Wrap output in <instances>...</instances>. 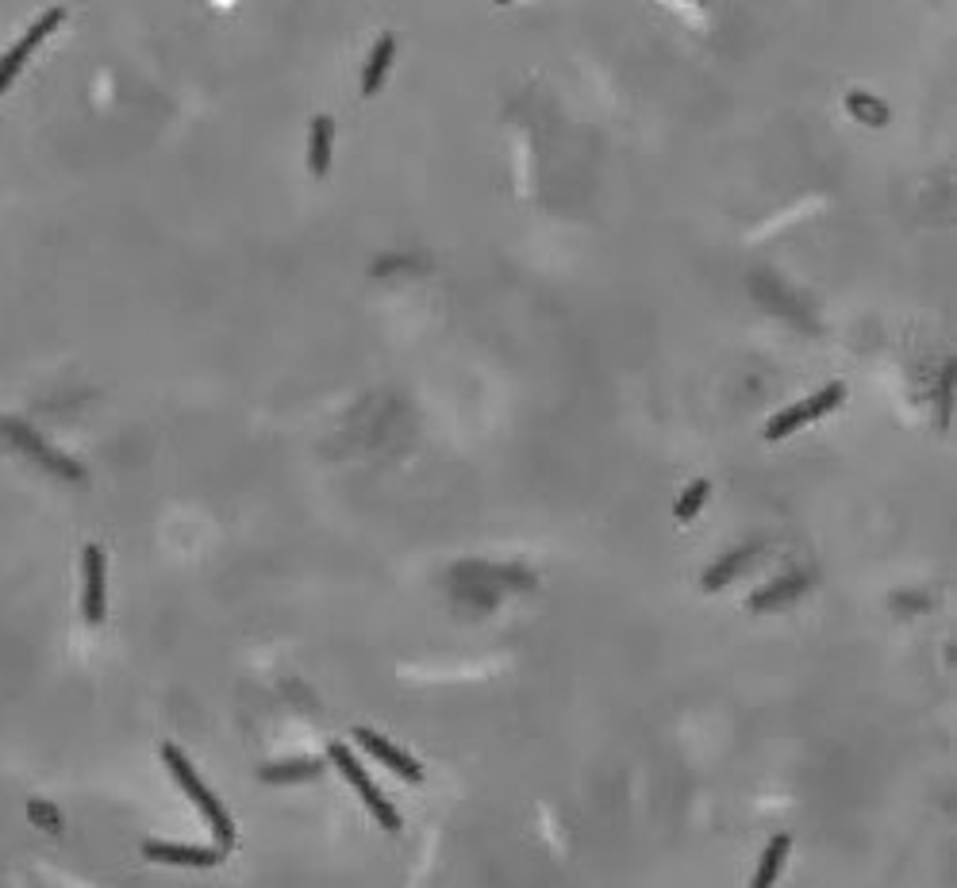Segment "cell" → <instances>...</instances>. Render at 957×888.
<instances>
[{"label":"cell","mask_w":957,"mask_h":888,"mask_svg":"<svg viewBox=\"0 0 957 888\" xmlns=\"http://www.w3.org/2000/svg\"><path fill=\"white\" fill-rule=\"evenodd\" d=\"M331 762L339 765V773H343L346 781H350V785L358 789V796L366 800L369 812H373L377 819H381V823H385V831H400V815H396V808L389 804V800H385V796H381V789H377V785L369 781L366 769L354 762V754L346 750L343 742H335V746H331Z\"/></svg>","instance_id":"2"},{"label":"cell","mask_w":957,"mask_h":888,"mask_svg":"<svg viewBox=\"0 0 957 888\" xmlns=\"http://www.w3.org/2000/svg\"><path fill=\"white\" fill-rule=\"evenodd\" d=\"M331 139H335V120L316 116L312 120V143H308V162H312L316 177H327V170H331Z\"/></svg>","instance_id":"10"},{"label":"cell","mask_w":957,"mask_h":888,"mask_svg":"<svg viewBox=\"0 0 957 888\" xmlns=\"http://www.w3.org/2000/svg\"><path fill=\"white\" fill-rule=\"evenodd\" d=\"M323 773V762L316 758H304V762H281V765H266L262 769V781L270 785H285V781H312Z\"/></svg>","instance_id":"11"},{"label":"cell","mask_w":957,"mask_h":888,"mask_svg":"<svg viewBox=\"0 0 957 888\" xmlns=\"http://www.w3.org/2000/svg\"><path fill=\"white\" fill-rule=\"evenodd\" d=\"M846 396V389L842 385H827L823 393H815L811 400H804V404H796V408H788V412H781V416H773L769 420V427H765V439H785V435H792L796 427H804V423L819 420V416H827L831 408H838V400Z\"/></svg>","instance_id":"3"},{"label":"cell","mask_w":957,"mask_h":888,"mask_svg":"<svg viewBox=\"0 0 957 888\" xmlns=\"http://www.w3.org/2000/svg\"><path fill=\"white\" fill-rule=\"evenodd\" d=\"M500 4H508V0H500Z\"/></svg>","instance_id":"17"},{"label":"cell","mask_w":957,"mask_h":888,"mask_svg":"<svg viewBox=\"0 0 957 888\" xmlns=\"http://www.w3.org/2000/svg\"><path fill=\"white\" fill-rule=\"evenodd\" d=\"M162 758H166L170 773L177 777V785L193 796V804H197L200 812L208 815V823H212V831H216V839H220V850H227V846L235 842V823H231V815L223 812V804L216 800V796H212V792H208V785L200 781L197 769L189 765V758H185L177 746H170V742H166V746H162Z\"/></svg>","instance_id":"1"},{"label":"cell","mask_w":957,"mask_h":888,"mask_svg":"<svg viewBox=\"0 0 957 888\" xmlns=\"http://www.w3.org/2000/svg\"><path fill=\"white\" fill-rule=\"evenodd\" d=\"M85 619H104V550L93 543L85 546Z\"/></svg>","instance_id":"8"},{"label":"cell","mask_w":957,"mask_h":888,"mask_svg":"<svg viewBox=\"0 0 957 888\" xmlns=\"http://www.w3.org/2000/svg\"><path fill=\"white\" fill-rule=\"evenodd\" d=\"M143 854H147L150 862L197 865V869L220 865V858H223V850H208V846H177V842H147Z\"/></svg>","instance_id":"7"},{"label":"cell","mask_w":957,"mask_h":888,"mask_svg":"<svg viewBox=\"0 0 957 888\" xmlns=\"http://www.w3.org/2000/svg\"><path fill=\"white\" fill-rule=\"evenodd\" d=\"M788 846H792V839H788V835H777V839L765 846V854H761V869H758V877H754V885L769 888L773 881H777V873H781V865H785V858H788Z\"/></svg>","instance_id":"12"},{"label":"cell","mask_w":957,"mask_h":888,"mask_svg":"<svg viewBox=\"0 0 957 888\" xmlns=\"http://www.w3.org/2000/svg\"><path fill=\"white\" fill-rule=\"evenodd\" d=\"M354 739L362 742V746H366L369 754H373V758H377L381 765L396 769V773H400L404 781H416V785L423 781V769H419V762H412V758H408L404 750H396L393 742L381 739L377 731H369V727H358V731H354Z\"/></svg>","instance_id":"6"},{"label":"cell","mask_w":957,"mask_h":888,"mask_svg":"<svg viewBox=\"0 0 957 888\" xmlns=\"http://www.w3.org/2000/svg\"><path fill=\"white\" fill-rule=\"evenodd\" d=\"M393 54H396V39L385 31L381 39H377V47H373V54H369L366 62V74H362V93L366 97H373L377 89H381V81H385V74H389V66H393Z\"/></svg>","instance_id":"9"},{"label":"cell","mask_w":957,"mask_h":888,"mask_svg":"<svg viewBox=\"0 0 957 888\" xmlns=\"http://www.w3.org/2000/svg\"><path fill=\"white\" fill-rule=\"evenodd\" d=\"M708 493H712V485H708V481H696V485H692V489L681 496V504H677V519H681V523H688V519L700 512V504L708 500Z\"/></svg>","instance_id":"15"},{"label":"cell","mask_w":957,"mask_h":888,"mask_svg":"<svg viewBox=\"0 0 957 888\" xmlns=\"http://www.w3.org/2000/svg\"><path fill=\"white\" fill-rule=\"evenodd\" d=\"M750 558H754V546H738L735 554H727L719 566H712L708 573H704V589H712V592L723 589V585H727V581H731V577H735L738 569L746 566Z\"/></svg>","instance_id":"13"},{"label":"cell","mask_w":957,"mask_h":888,"mask_svg":"<svg viewBox=\"0 0 957 888\" xmlns=\"http://www.w3.org/2000/svg\"><path fill=\"white\" fill-rule=\"evenodd\" d=\"M62 16H66L62 8H50L47 16H43L39 24H31V27H27V35H24V39H20L16 47L8 50L4 58H0V93H4V89H8L12 81H16V74H20V70H24V66H27V58H31V50L39 47V43L47 39L50 31H54V27L62 24Z\"/></svg>","instance_id":"5"},{"label":"cell","mask_w":957,"mask_h":888,"mask_svg":"<svg viewBox=\"0 0 957 888\" xmlns=\"http://www.w3.org/2000/svg\"><path fill=\"white\" fill-rule=\"evenodd\" d=\"M804 581H808V577H788V581H777L773 589L758 592V596L750 600V608H773V604H781V600H792L796 592H804Z\"/></svg>","instance_id":"14"},{"label":"cell","mask_w":957,"mask_h":888,"mask_svg":"<svg viewBox=\"0 0 957 888\" xmlns=\"http://www.w3.org/2000/svg\"><path fill=\"white\" fill-rule=\"evenodd\" d=\"M0 435H8L12 443H16V446H20V450H24V454H31V458H39L43 466L54 469V473H62V477H74V481H81V477H85V469L74 466L70 458H62L58 450H50V446L43 443V439H39L35 431H27L24 423H20V420H12V416H4V420H0Z\"/></svg>","instance_id":"4"},{"label":"cell","mask_w":957,"mask_h":888,"mask_svg":"<svg viewBox=\"0 0 957 888\" xmlns=\"http://www.w3.org/2000/svg\"><path fill=\"white\" fill-rule=\"evenodd\" d=\"M27 815H31L35 823H43L47 831H58V812H54L50 804H43V800H31V804H27Z\"/></svg>","instance_id":"16"}]
</instances>
